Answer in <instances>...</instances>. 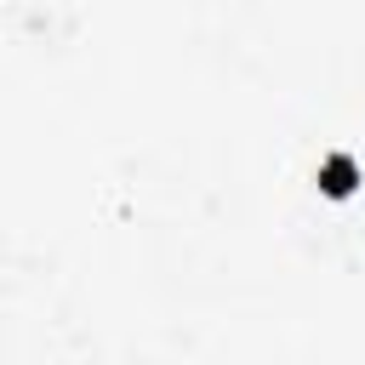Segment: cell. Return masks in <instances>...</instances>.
Here are the masks:
<instances>
[{
	"mask_svg": "<svg viewBox=\"0 0 365 365\" xmlns=\"http://www.w3.org/2000/svg\"><path fill=\"white\" fill-rule=\"evenodd\" d=\"M314 182H319L331 200H348V194H354V182H359L354 154H342V148H336V154H325V160H319V171H314Z\"/></svg>",
	"mask_w": 365,
	"mask_h": 365,
	"instance_id": "1",
	"label": "cell"
}]
</instances>
